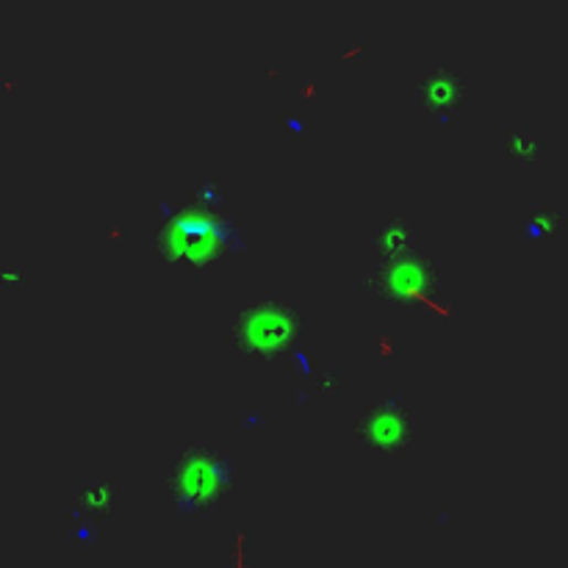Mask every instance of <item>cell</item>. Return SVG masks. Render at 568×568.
Masks as SVG:
<instances>
[{
    "label": "cell",
    "instance_id": "obj_3",
    "mask_svg": "<svg viewBox=\"0 0 568 568\" xmlns=\"http://www.w3.org/2000/svg\"><path fill=\"white\" fill-rule=\"evenodd\" d=\"M300 335V313L275 297L242 308L231 328V347L253 358H278Z\"/></svg>",
    "mask_w": 568,
    "mask_h": 568
},
{
    "label": "cell",
    "instance_id": "obj_9",
    "mask_svg": "<svg viewBox=\"0 0 568 568\" xmlns=\"http://www.w3.org/2000/svg\"><path fill=\"white\" fill-rule=\"evenodd\" d=\"M505 142H507V156H511V159L522 161V164H529V161L538 159V153H540L538 142H535V139H529L527 133L507 131Z\"/></svg>",
    "mask_w": 568,
    "mask_h": 568
},
{
    "label": "cell",
    "instance_id": "obj_7",
    "mask_svg": "<svg viewBox=\"0 0 568 568\" xmlns=\"http://www.w3.org/2000/svg\"><path fill=\"white\" fill-rule=\"evenodd\" d=\"M114 485L111 483H84L78 485V494H75L73 513L86 518H106L114 511Z\"/></svg>",
    "mask_w": 568,
    "mask_h": 568
},
{
    "label": "cell",
    "instance_id": "obj_5",
    "mask_svg": "<svg viewBox=\"0 0 568 568\" xmlns=\"http://www.w3.org/2000/svg\"><path fill=\"white\" fill-rule=\"evenodd\" d=\"M355 436L372 452L397 454L414 436V416L399 399H386L355 421Z\"/></svg>",
    "mask_w": 568,
    "mask_h": 568
},
{
    "label": "cell",
    "instance_id": "obj_2",
    "mask_svg": "<svg viewBox=\"0 0 568 568\" xmlns=\"http://www.w3.org/2000/svg\"><path fill=\"white\" fill-rule=\"evenodd\" d=\"M156 245L167 261L183 264L192 272H203L225 261L227 253L239 250L242 239L231 222L216 219L205 211H192L172 216L156 236Z\"/></svg>",
    "mask_w": 568,
    "mask_h": 568
},
{
    "label": "cell",
    "instance_id": "obj_8",
    "mask_svg": "<svg viewBox=\"0 0 568 568\" xmlns=\"http://www.w3.org/2000/svg\"><path fill=\"white\" fill-rule=\"evenodd\" d=\"M372 247L381 253L383 261L403 258V256H408V253H416L414 250V231H410L403 219H394V222H388L386 227H381V234H377V239L372 242Z\"/></svg>",
    "mask_w": 568,
    "mask_h": 568
},
{
    "label": "cell",
    "instance_id": "obj_4",
    "mask_svg": "<svg viewBox=\"0 0 568 568\" xmlns=\"http://www.w3.org/2000/svg\"><path fill=\"white\" fill-rule=\"evenodd\" d=\"M438 283V261L432 256L421 253H408L403 258H392L383 264L369 280L366 289L377 291L394 306H408L410 300H427V291L436 289Z\"/></svg>",
    "mask_w": 568,
    "mask_h": 568
},
{
    "label": "cell",
    "instance_id": "obj_1",
    "mask_svg": "<svg viewBox=\"0 0 568 568\" xmlns=\"http://www.w3.org/2000/svg\"><path fill=\"white\" fill-rule=\"evenodd\" d=\"M234 463L225 449L189 443L178 449L175 463L167 472V500L181 516H208L234 489Z\"/></svg>",
    "mask_w": 568,
    "mask_h": 568
},
{
    "label": "cell",
    "instance_id": "obj_6",
    "mask_svg": "<svg viewBox=\"0 0 568 568\" xmlns=\"http://www.w3.org/2000/svg\"><path fill=\"white\" fill-rule=\"evenodd\" d=\"M416 89H419V106L425 108V111L438 114L441 120H449V117L461 108L467 86H463V78L454 73V69L436 67L427 75H421Z\"/></svg>",
    "mask_w": 568,
    "mask_h": 568
}]
</instances>
